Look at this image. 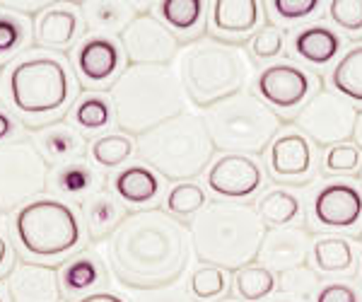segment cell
Wrapping results in <instances>:
<instances>
[{
	"mask_svg": "<svg viewBox=\"0 0 362 302\" xmlns=\"http://www.w3.org/2000/svg\"><path fill=\"white\" fill-rule=\"evenodd\" d=\"M114 191L119 199H124L131 206H145L153 203L162 191L160 174L150 170L148 165H131L124 167L114 177Z\"/></svg>",
	"mask_w": 362,
	"mask_h": 302,
	"instance_id": "7402d4cb",
	"label": "cell"
},
{
	"mask_svg": "<svg viewBox=\"0 0 362 302\" xmlns=\"http://www.w3.org/2000/svg\"><path fill=\"white\" fill-rule=\"evenodd\" d=\"M278 288V278L271 269L261 264H251L247 269H239L235 276V290L242 300L261 302L268 300Z\"/></svg>",
	"mask_w": 362,
	"mask_h": 302,
	"instance_id": "f1b7e54d",
	"label": "cell"
},
{
	"mask_svg": "<svg viewBox=\"0 0 362 302\" xmlns=\"http://www.w3.org/2000/svg\"><path fill=\"white\" fill-rule=\"evenodd\" d=\"M358 114L355 104L338 95L336 90H319L297 112L295 124L319 148H334V145L350 143V138L355 136Z\"/></svg>",
	"mask_w": 362,
	"mask_h": 302,
	"instance_id": "30bf717a",
	"label": "cell"
},
{
	"mask_svg": "<svg viewBox=\"0 0 362 302\" xmlns=\"http://www.w3.org/2000/svg\"><path fill=\"white\" fill-rule=\"evenodd\" d=\"M80 29L78 13L70 8H49L37 20V42L44 49H68Z\"/></svg>",
	"mask_w": 362,
	"mask_h": 302,
	"instance_id": "603a6c76",
	"label": "cell"
},
{
	"mask_svg": "<svg viewBox=\"0 0 362 302\" xmlns=\"http://www.w3.org/2000/svg\"><path fill=\"white\" fill-rule=\"evenodd\" d=\"M312 257V237L302 228H276L266 232V240L259 252V264L273 274H288L307 264Z\"/></svg>",
	"mask_w": 362,
	"mask_h": 302,
	"instance_id": "9a60e30c",
	"label": "cell"
},
{
	"mask_svg": "<svg viewBox=\"0 0 362 302\" xmlns=\"http://www.w3.org/2000/svg\"><path fill=\"white\" fill-rule=\"evenodd\" d=\"M83 218H85L87 237L92 242H102L107 237L112 240L114 232L124 225V220L128 216L124 208H121V203L109 191H95L83 203Z\"/></svg>",
	"mask_w": 362,
	"mask_h": 302,
	"instance_id": "d6986e66",
	"label": "cell"
},
{
	"mask_svg": "<svg viewBox=\"0 0 362 302\" xmlns=\"http://www.w3.org/2000/svg\"><path fill=\"white\" fill-rule=\"evenodd\" d=\"M157 15L177 32H191L201 25L203 15H206V3L201 0H165V3H157Z\"/></svg>",
	"mask_w": 362,
	"mask_h": 302,
	"instance_id": "4dcf8cb0",
	"label": "cell"
},
{
	"mask_svg": "<svg viewBox=\"0 0 362 302\" xmlns=\"http://www.w3.org/2000/svg\"><path fill=\"white\" fill-rule=\"evenodd\" d=\"M8 261H10V247H8V242H5V237L0 235V271L5 269Z\"/></svg>",
	"mask_w": 362,
	"mask_h": 302,
	"instance_id": "7dc6e473",
	"label": "cell"
},
{
	"mask_svg": "<svg viewBox=\"0 0 362 302\" xmlns=\"http://www.w3.org/2000/svg\"><path fill=\"white\" fill-rule=\"evenodd\" d=\"M271 172L278 182L305 184L314 174V153L307 136L285 133L271 145Z\"/></svg>",
	"mask_w": 362,
	"mask_h": 302,
	"instance_id": "e0dca14e",
	"label": "cell"
},
{
	"mask_svg": "<svg viewBox=\"0 0 362 302\" xmlns=\"http://www.w3.org/2000/svg\"><path fill=\"white\" fill-rule=\"evenodd\" d=\"M293 49L302 61L312 63V66H326L341 54L343 39L336 29L326 25H309L295 34Z\"/></svg>",
	"mask_w": 362,
	"mask_h": 302,
	"instance_id": "ffe728a7",
	"label": "cell"
},
{
	"mask_svg": "<svg viewBox=\"0 0 362 302\" xmlns=\"http://www.w3.org/2000/svg\"><path fill=\"white\" fill-rule=\"evenodd\" d=\"M191 245L206 266L225 271L247 269L259 259L268 228L256 208L235 201H215L191 225Z\"/></svg>",
	"mask_w": 362,
	"mask_h": 302,
	"instance_id": "7a4b0ae2",
	"label": "cell"
},
{
	"mask_svg": "<svg viewBox=\"0 0 362 302\" xmlns=\"http://www.w3.org/2000/svg\"><path fill=\"white\" fill-rule=\"evenodd\" d=\"M75 68H78V75L85 85L102 87L112 83L121 68V46L112 37L95 34L78 46Z\"/></svg>",
	"mask_w": 362,
	"mask_h": 302,
	"instance_id": "2e32d148",
	"label": "cell"
},
{
	"mask_svg": "<svg viewBox=\"0 0 362 302\" xmlns=\"http://www.w3.org/2000/svg\"><path fill=\"white\" fill-rule=\"evenodd\" d=\"M271 10L283 20H305L319 10V0H273Z\"/></svg>",
	"mask_w": 362,
	"mask_h": 302,
	"instance_id": "b9f144b4",
	"label": "cell"
},
{
	"mask_svg": "<svg viewBox=\"0 0 362 302\" xmlns=\"http://www.w3.org/2000/svg\"><path fill=\"white\" fill-rule=\"evenodd\" d=\"M360 274H362V259H360Z\"/></svg>",
	"mask_w": 362,
	"mask_h": 302,
	"instance_id": "816d5d0a",
	"label": "cell"
},
{
	"mask_svg": "<svg viewBox=\"0 0 362 302\" xmlns=\"http://www.w3.org/2000/svg\"><path fill=\"white\" fill-rule=\"evenodd\" d=\"M83 17L95 32L124 34L138 17V10L133 3H83Z\"/></svg>",
	"mask_w": 362,
	"mask_h": 302,
	"instance_id": "d4e9b609",
	"label": "cell"
},
{
	"mask_svg": "<svg viewBox=\"0 0 362 302\" xmlns=\"http://www.w3.org/2000/svg\"><path fill=\"white\" fill-rule=\"evenodd\" d=\"M121 44L131 66H169L179 54V39L153 15H138L121 34Z\"/></svg>",
	"mask_w": 362,
	"mask_h": 302,
	"instance_id": "8fae6325",
	"label": "cell"
},
{
	"mask_svg": "<svg viewBox=\"0 0 362 302\" xmlns=\"http://www.w3.org/2000/svg\"><path fill=\"white\" fill-rule=\"evenodd\" d=\"M70 75L58 58L34 56L15 63L8 75L10 104L22 119L39 121L61 112L70 100Z\"/></svg>",
	"mask_w": 362,
	"mask_h": 302,
	"instance_id": "52a82bcc",
	"label": "cell"
},
{
	"mask_svg": "<svg viewBox=\"0 0 362 302\" xmlns=\"http://www.w3.org/2000/svg\"><path fill=\"white\" fill-rule=\"evenodd\" d=\"M268 302H305V300L290 298V295H278V298H273V300H268Z\"/></svg>",
	"mask_w": 362,
	"mask_h": 302,
	"instance_id": "681fc988",
	"label": "cell"
},
{
	"mask_svg": "<svg viewBox=\"0 0 362 302\" xmlns=\"http://www.w3.org/2000/svg\"><path fill=\"white\" fill-rule=\"evenodd\" d=\"M8 293L13 302H61V278L49 266L20 261L10 274Z\"/></svg>",
	"mask_w": 362,
	"mask_h": 302,
	"instance_id": "ac0fdd59",
	"label": "cell"
},
{
	"mask_svg": "<svg viewBox=\"0 0 362 302\" xmlns=\"http://www.w3.org/2000/svg\"><path fill=\"white\" fill-rule=\"evenodd\" d=\"M261 187L264 170L249 155H223L208 170V189L220 199H249Z\"/></svg>",
	"mask_w": 362,
	"mask_h": 302,
	"instance_id": "4fadbf2b",
	"label": "cell"
},
{
	"mask_svg": "<svg viewBox=\"0 0 362 302\" xmlns=\"http://www.w3.org/2000/svg\"><path fill=\"white\" fill-rule=\"evenodd\" d=\"M324 170L329 174H350L362 170V150L355 143L334 145L324 158Z\"/></svg>",
	"mask_w": 362,
	"mask_h": 302,
	"instance_id": "74e56055",
	"label": "cell"
},
{
	"mask_svg": "<svg viewBox=\"0 0 362 302\" xmlns=\"http://www.w3.org/2000/svg\"><path fill=\"white\" fill-rule=\"evenodd\" d=\"M133 302H196V300H194V295L186 290L184 283H174V286H167V288L136 293Z\"/></svg>",
	"mask_w": 362,
	"mask_h": 302,
	"instance_id": "7bdbcfd3",
	"label": "cell"
},
{
	"mask_svg": "<svg viewBox=\"0 0 362 302\" xmlns=\"http://www.w3.org/2000/svg\"><path fill=\"white\" fill-rule=\"evenodd\" d=\"M302 203L293 194V191L285 189H271L256 203V213L264 220L266 228L276 230V228H288L293 220L300 216Z\"/></svg>",
	"mask_w": 362,
	"mask_h": 302,
	"instance_id": "4316f807",
	"label": "cell"
},
{
	"mask_svg": "<svg viewBox=\"0 0 362 302\" xmlns=\"http://www.w3.org/2000/svg\"><path fill=\"white\" fill-rule=\"evenodd\" d=\"M360 184H362V170H360Z\"/></svg>",
	"mask_w": 362,
	"mask_h": 302,
	"instance_id": "f5cc1de1",
	"label": "cell"
},
{
	"mask_svg": "<svg viewBox=\"0 0 362 302\" xmlns=\"http://www.w3.org/2000/svg\"><path fill=\"white\" fill-rule=\"evenodd\" d=\"M353 141L355 145L362 150V112L358 114V124H355V136H353Z\"/></svg>",
	"mask_w": 362,
	"mask_h": 302,
	"instance_id": "c3c4849f",
	"label": "cell"
},
{
	"mask_svg": "<svg viewBox=\"0 0 362 302\" xmlns=\"http://www.w3.org/2000/svg\"><path fill=\"white\" fill-rule=\"evenodd\" d=\"M177 73L189 102L198 109H213L244 92L251 78V58L239 44L201 39L181 51Z\"/></svg>",
	"mask_w": 362,
	"mask_h": 302,
	"instance_id": "5b68a950",
	"label": "cell"
},
{
	"mask_svg": "<svg viewBox=\"0 0 362 302\" xmlns=\"http://www.w3.org/2000/svg\"><path fill=\"white\" fill-rule=\"evenodd\" d=\"M27 39V25L17 15L0 13V56L13 54Z\"/></svg>",
	"mask_w": 362,
	"mask_h": 302,
	"instance_id": "60d3db41",
	"label": "cell"
},
{
	"mask_svg": "<svg viewBox=\"0 0 362 302\" xmlns=\"http://www.w3.org/2000/svg\"><path fill=\"white\" fill-rule=\"evenodd\" d=\"M215 143L206 116L184 112L138 138V155L160 177L191 182L213 165Z\"/></svg>",
	"mask_w": 362,
	"mask_h": 302,
	"instance_id": "277c9868",
	"label": "cell"
},
{
	"mask_svg": "<svg viewBox=\"0 0 362 302\" xmlns=\"http://www.w3.org/2000/svg\"><path fill=\"white\" fill-rule=\"evenodd\" d=\"M314 302H360V293L348 283H329L319 290Z\"/></svg>",
	"mask_w": 362,
	"mask_h": 302,
	"instance_id": "ee69618b",
	"label": "cell"
},
{
	"mask_svg": "<svg viewBox=\"0 0 362 302\" xmlns=\"http://www.w3.org/2000/svg\"><path fill=\"white\" fill-rule=\"evenodd\" d=\"M37 148H39V153L44 155V160L68 165V162L80 160V155H83V150H85V143H83V136L75 129H70L66 124H54L39 133Z\"/></svg>",
	"mask_w": 362,
	"mask_h": 302,
	"instance_id": "cb8c5ba5",
	"label": "cell"
},
{
	"mask_svg": "<svg viewBox=\"0 0 362 302\" xmlns=\"http://www.w3.org/2000/svg\"><path fill=\"white\" fill-rule=\"evenodd\" d=\"M20 247L34 259H58L73 252L83 240L75 211L58 199H34L15 216Z\"/></svg>",
	"mask_w": 362,
	"mask_h": 302,
	"instance_id": "ba28073f",
	"label": "cell"
},
{
	"mask_svg": "<svg viewBox=\"0 0 362 302\" xmlns=\"http://www.w3.org/2000/svg\"><path fill=\"white\" fill-rule=\"evenodd\" d=\"M283 49H285V37L276 25L261 27L259 32L254 34V39H251V54L256 58H261V61L280 56Z\"/></svg>",
	"mask_w": 362,
	"mask_h": 302,
	"instance_id": "f35d334b",
	"label": "cell"
},
{
	"mask_svg": "<svg viewBox=\"0 0 362 302\" xmlns=\"http://www.w3.org/2000/svg\"><path fill=\"white\" fill-rule=\"evenodd\" d=\"M329 15L346 32H362V0H334L329 3Z\"/></svg>",
	"mask_w": 362,
	"mask_h": 302,
	"instance_id": "ab89813d",
	"label": "cell"
},
{
	"mask_svg": "<svg viewBox=\"0 0 362 302\" xmlns=\"http://www.w3.org/2000/svg\"><path fill=\"white\" fill-rule=\"evenodd\" d=\"M189 288L196 302H210V300L220 298L227 290L225 269H218V266H201V269H196L194 274H191Z\"/></svg>",
	"mask_w": 362,
	"mask_h": 302,
	"instance_id": "e575fe53",
	"label": "cell"
},
{
	"mask_svg": "<svg viewBox=\"0 0 362 302\" xmlns=\"http://www.w3.org/2000/svg\"><path fill=\"white\" fill-rule=\"evenodd\" d=\"M75 124L85 131H102L112 124V104L102 95H87L75 107Z\"/></svg>",
	"mask_w": 362,
	"mask_h": 302,
	"instance_id": "d590c367",
	"label": "cell"
},
{
	"mask_svg": "<svg viewBox=\"0 0 362 302\" xmlns=\"http://www.w3.org/2000/svg\"><path fill=\"white\" fill-rule=\"evenodd\" d=\"M206 124L215 148L225 155H261L278 138L280 116L256 92H239L208 109Z\"/></svg>",
	"mask_w": 362,
	"mask_h": 302,
	"instance_id": "8992f818",
	"label": "cell"
},
{
	"mask_svg": "<svg viewBox=\"0 0 362 302\" xmlns=\"http://www.w3.org/2000/svg\"><path fill=\"white\" fill-rule=\"evenodd\" d=\"M278 288H280V293H283V295H290V298H297V300L307 302V298H312V295L317 298L319 276H317V271L307 269V266H300V269L283 274Z\"/></svg>",
	"mask_w": 362,
	"mask_h": 302,
	"instance_id": "8d00e7d4",
	"label": "cell"
},
{
	"mask_svg": "<svg viewBox=\"0 0 362 302\" xmlns=\"http://www.w3.org/2000/svg\"><path fill=\"white\" fill-rule=\"evenodd\" d=\"M312 261L321 274H346L355 266L353 245L346 237H319L312 245Z\"/></svg>",
	"mask_w": 362,
	"mask_h": 302,
	"instance_id": "484cf974",
	"label": "cell"
},
{
	"mask_svg": "<svg viewBox=\"0 0 362 302\" xmlns=\"http://www.w3.org/2000/svg\"><path fill=\"white\" fill-rule=\"evenodd\" d=\"M186 92L172 66H131L112 87L116 124L128 136H143L186 112Z\"/></svg>",
	"mask_w": 362,
	"mask_h": 302,
	"instance_id": "3957f363",
	"label": "cell"
},
{
	"mask_svg": "<svg viewBox=\"0 0 362 302\" xmlns=\"http://www.w3.org/2000/svg\"><path fill=\"white\" fill-rule=\"evenodd\" d=\"M0 302H5V298H3V293H0Z\"/></svg>",
	"mask_w": 362,
	"mask_h": 302,
	"instance_id": "f907efd6",
	"label": "cell"
},
{
	"mask_svg": "<svg viewBox=\"0 0 362 302\" xmlns=\"http://www.w3.org/2000/svg\"><path fill=\"white\" fill-rule=\"evenodd\" d=\"M312 92V78L295 63H273L264 68L256 78V95L268 107L276 109H295Z\"/></svg>",
	"mask_w": 362,
	"mask_h": 302,
	"instance_id": "5bb4252c",
	"label": "cell"
},
{
	"mask_svg": "<svg viewBox=\"0 0 362 302\" xmlns=\"http://www.w3.org/2000/svg\"><path fill=\"white\" fill-rule=\"evenodd\" d=\"M78 302H126L121 295L116 293H107V290H97V293H90V295H83Z\"/></svg>",
	"mask_w": 362,
	"mask_h": 302,
	"instance_id": "f6af8a7d",
	"label": "cell"
},
{
	"mask_svg": "<svg viewBox=\"0 0 362 302\" xmlns=\"http://www.w3.org/2000/svg\"><path fill=\"white\" fill-rule=\"evenodd\" d=\"M331 87L350 102H362V44L343 54L331 71Z\"/></svg>",
	"mask_w": 362,
	"mask_h": 302,
	"instance_id": "83f0119b",
	"label": "cell"
},
{
	"mask_svg": "<svg viewBox=\"0 0 362 302\" xmlns=\"http://www.w3.org/2000/svg\"><path fill=\"white\" fill-rule=\"evenodd\" d=\"M191 230L162 208L131 213L107 247L109 269L136 293L181 281L191 264Z\"/></svg>",
	"mask_w": 362,
	"mask_h": 302,
	"instance_id": "6da1fadb",
	"label": "cell"
},
{
	"mask_svg": "<svg viewBox=\"0 0 362 302\" xmlns=\"http://www.w3.org/2000/svg\"><path fill=\"white\" fill-rule=\"evenodd\" d=\"M261 20V3L256 0H218L210 5V22L220 34H249Z\"/></svg>",
	"mask_w": 362,
	"mask_h": 302,
	"instance_id": "44dd1931",
	"label": "cell"
},
{
	"mask_svg": "<svg viewBox=\"0 0 362 302\" xmlns=\"http://www.w3.org/2000/svg\"><path fill=\"white\" fill-rule=\"evenodd\" d=\"M13 129H15L13 119H10V116L5 114V112H0V141H5V138L13 133Z\"/></svg>",
	"mask_w": 362,
	"mask_h": 302,
	"instance_id": "bcb514c9",
	"label": "cell"
},
{
	"mask_svg": "<svg viewBox=\"0 0 362 302\" xmlns=\"http://www.w3.org/2000/svg\"><path fill=\"white\" fill-rule=\"evenodd\" d=\"M208 196L206 189L196 182H181L177 187H172V191L167 194V213L174 218H194L206 208Z\"/></svg>",
	"mask_w": 362,
	"mask_h": 302,
	"instance_id": "1f68e13d",
	"label": "cell"
},
{
	"mask_svg": "<svg viewBox=\"0 0 362 302\" xmlns=\"http://www.w3.org/2000/svg\"><path fill=\"white\" fill-rule=\"evenodd\" d=\"M133 150H136V145H133V141L126 133H109V136H102L92 143L90 153H92V160H95L99 167L114 170V167H121L131 158Z\"/></svg>",
	"mask_w": 362,
	"mask_h": 302,
	"instance_id": "d6a6232c",
	"label": "cell"
},
{
	"mask_svg": "<svg viewBox=\"0 0 362 302\" xmlns=\"http://www.w3.org/2000/svg\"><path fill=\"white\" fill-rule=\"evenodd\" d=\"M312 218L321 228H355L362 218V191L350 182L324 184L312 199Z\"/></svg>",
	"mask_w": 362,
	"mask_h": 302,
	"instance_id": "7c38bea8",
	"label": "cell"
},
{
	"mask_svg": "<svg viewBox=\"0 0 362 302\" xmlns=\"http://www.w3.org/2000/svg\"><path fill=\"white\" fill-rule=\"evenodd\" d=\"M49 167L32 143L0 145V211L27 206L46 189Z\"/></svg>",
	"mask_w": 362,
	"mask_h": 302,
	"instance_id": "9c48e42d",
	"label": "cell"
},
{
	"mask_svg": "<svg viewBox=\"0 0 362 302\" xmlns=\"http://www.w3.org/2000/svg\"><path fill=\"white\" fill-rule=\"evenodd\" d=\"M54 184H56V189L66 196H85L95 189L97 177L90 165H85L83 160H75V162H68V165L58 167L54 174Z\"/></svg>",
	"mask_w": 362,
	"mask_h": 302,
	"instance_id": "836d02e7",
	"label": "cell"
},
{
	"mask_svg": "<svg viewBox=\"0 0 362 302\" xmlns=\"http://www.w3.org/2000/svg\"><path fill=\"white\" fill-rule=\"evenodd\" d=\"M102 281V264L92 254H80L61 269V288L66 293H87Z\"/></svg>",
	"mask_w": 362,
	"mask_h": 302,
	"instance_id": "f546056e",
	"label": "cell"
}]
</instances>
